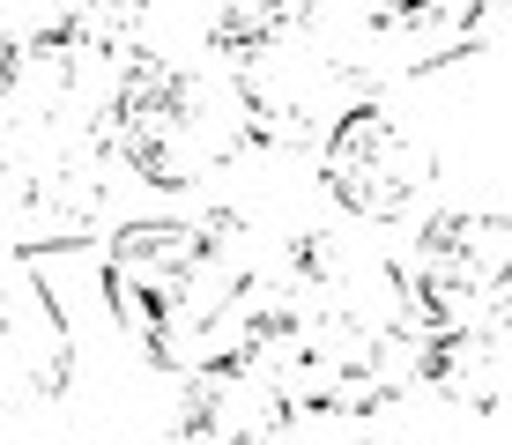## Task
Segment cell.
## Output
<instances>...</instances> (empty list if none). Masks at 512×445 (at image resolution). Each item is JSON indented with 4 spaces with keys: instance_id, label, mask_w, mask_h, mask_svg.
<instances>
[{
    "instance_id": "1",
    "label": "cell",
    "mask_w": 512,
    "mask_h": 445,
    "mask_svg": "<svg viewBox=\"0 0 512 445\" xmlns=\"http://www.w3.org/2000/svg\"><path fill=\"white\" fill-rule=\"evenodd\" d=\"M104 305L164 371H201L260 349L282 312V253L245 216L127 223L104 245Z\"/></svg>"
},
{
    "instance_id": "2",
    "label": "cell",
    "mask_w": 512,
    "mask_h": 445,
    "mask_svg": "<svg viewBox=\"0 0 512 445\" xmlns=\"http://www.w3.org/2000/svg\"><path fill=\"white\" fill-rule=\"evenodd\" d=\"M112 149L156 193L208 186L245 149H260L253 112H245L238 75H231V52L201 45V52H156V60H141L119 112H112Z\"/></svg>"
},
{
    "instance_id": "3",
    "label": "cell",
    "mask_w": 512,
    "mask_h": 445,
    "mask_svg": "<svg viewBox=\"0 0 512 445\" xmlns=\"http://www.w3.org/2000/svg\"><path fill=\"white\" fill-rule=\"evenodd\" d=\"M260 356L297 416H372L423 386V327H379L305 305H282L268 319Z\"/></svg>"
},
{
    "instance_id": "4",
    "label": "cell",
    "mask_w": 512,
    "mask_h": 445,
    "mask_svg": "<svg viewBox=\"0 0 512 445\" xmlns=\"http://www.w3.org/2000/svg\"><path fill=\"white\" fill-rule=\"evenodd\" d=\"M8 149H0V178H8V230L15 253H45V245H82L112 216V127L97 119H0Z\"/></svg>"
},
{
    "instance_id": "5",
    "label": "cell",
    "mask_w": 512,
    "mask_h": 445,
    "mask_svg": "<svg viewBox=\"0 0 512 445\" xmlns=\"http://www.w3.org/2000/svg\"><path fill=\"white\" fill-rule=\"evenodd\" d=\"M231 75L238 97L253 112L260 149H327V134L372 97V67H364L357 38H334L327 23H297L275 38L231 45Z\"/></svg>"
},
{
    "instance_id": "6",
    "label": "cell",
    "mask_w": 512,
    "mask_h": 445,
    "mask_svg": "<svg viewBox=\"0 0 512 445\" xmlns=\"http://www.w3.org/2000/svg\"><path fill=\"white\" fill-rule=\"evenodd\" d=\"M320 178L334 208L357 223H409L423 193L438 186V141L423 134L416 112H401L386 89L357 104L320 149Z\"/></svg>"
},
{
    "instance_id": "7",
    "label": "cell",
    "mask_w": 512,
    "mask_h": 445,
    "mask_svg": "<svg viewBox=\"0 0 512 445\" xmlns=\"http://www.w3.org/2000/svg\"><path fill=\"white\" fill-rule=\"evenodd\" d=\"M401 260H409V297L423 334L512 319V216H490V208L431 216Z\"/></svg>"
},
{
    "instance_id": "8",
    "label": "cell",
    "mask_w": 512,
    "mask_h": 445,
    "mask_svg": "<svg viewBox=\"0 0 512 445\" xmlns=\"http://www.w3.org/2000/svg\"><path fill=\"white\" fill-rule=\"evenodd\" d=\"M282 305L305 312H342V319H379V327H416L409 297V260L364 238L349 223H312L282 245Z\"/></svg>"
},
{
    "instance_id": "9",
    "label": "cell",
    "mask_w": 512,
    "mask_h": 445,
    "mask_svg": "<svg viewBox=\"0 0 512 445\" xmlns=\"http://www.w3.org/2000/svg\"><path fill=\"white\" fill-rule=\"evenodd\" d=\"M290 394L275 386L268 356L245 349V356H223V364H201L186 371L179 401H171L164 431L149 445H275L290 431Z\"/></svg>"
},
{
    "instance_id": "10",
    "label": "cell",
    "mask_w": 512,
    "mask_h": 445,
    "mask_svg": "<svg viewBox=\"0 0 512 445\" xmlns=\"http://www.w3.org/2000/svg\"><path fill=\"white\" fill-rule=\"evenodd\" d=\"M512 0H357V45L372 82L453 67L505 23Z\"/></svg>"
},
{
    "instance_id": "11",
    "label": "cell",
    "mask_w": 512,
    "mask_h": 445,
    "mask_svg": "<svg viewBox=\"0 0 512 445\" xmlns=\"http://www.w3.org/2000/svg\"><path fill=\"white\" fill-rule=\"evenodd\" d=\"M423 386L468 416H512V319L423 334Z\"/></svg>"
},
{
    "instance_id": "12",
    "label": "cell",
    "mask_w": 512,
    "mask_h": 445,
    "mask_svg": "<svg viewBox=\"0 0 512 445\" xmlns=\"http://www.w3.org/2000/svg\"><path fill=\"white\" fill-rule=\"evenodd\" d=\"M8 364L15 386L38 401H60L67 379H75V342H67V319L45 297V282L30 275V260L15 267V297H8Z\"/></svg>"
},
{
    "instance_id": "13",
    "label": "cell",
    "mask_w": 512,
    "mask_h": 445,
    "mask_svg": "<svg viewBox=\"0 0 512 445\" xmlns=\"http://www.w3.org/2000/svg\"><path fill=\"white\" fill-rule=\"evenodd\" d=\"M297 23H320V0H216V45H253V38H275V30H297Z\"/></svg>"
}]
</instances>
